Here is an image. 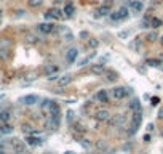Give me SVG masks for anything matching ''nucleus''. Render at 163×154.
Returning a JSON list of instances; mask_svg holds the SVG:
<instances>
[{"label":"nucleus","mask_w":163,"mask_h":154,"mask_svg":"<svg viewBox=\"0 0 163 154\" xmlns=\"http://www.w3.org/2000/svg\"><path fill=\"white\" fill-rule=\"evenodd\" d=\"M128 8H131L134 13H141L142 10H144V3L141 2V0H131V2H128Z\"/></svg>","instance_id":"nucleus-8"},{"label":"nucleus","mask_w":163,"mask_h":154,"mask_svg":"<svg viewBox=\"0 0 163 154\" xmlns=\"http://www.w3.org/2000/svg\"><path fill=\"white\" fill-rule=\"evenodd\" d=\"M147 130H149V132H152V130H154V124H149L147 125Z\"/></svg>","instance_id":"nucleus-39"},{"label":"nucleus","mask_w":163,"mask_h":154,"mask_svg":"<svg viewBox=\"0 0 163 154\" xmlns=\"http://www.w3.org/2000/svg\"><path fill=\"white\" fill-rule=\"evenodd\" d=\"M128 15H130V8L125 5V6H120L117 11L110 13V19L112 21H123V19L128 18Z\"/></svg>","instance_id":"nucleus-3"},{"label":"nucleus","mask_w":163,"mask_h":154,"mask_svg":"<svg viewBox=\"0 0 163 154\" xmlns=\"http://www.w3.org/2000/svg\"><path fill=\"white\" fill-rule=\"evenodd\" d=\"M26 141H27V145H30V146H39L40 143H42V140L40 138H37V136H27L26 138Z\"/></svg>","instance_id":"nucleus-19"},{"label":"nucleus","mask_w":163,"mask_h":154,"mask_svg":"<svg viewBox=\"0 0 163 154\" xmlns=\"http://www.w3.org/2000/svg\"><path fill=\"white\" fill-rule=\"evenodd\" d=\"M162 24H163V23H162V19H158V18H150V27L157 29V27H160Z\"/></svg>","instance_id":"nucleus-22"},{"label":"nucleus","mask_w":163,"mask_h":154,"mask_svg":"<svg viewBox=\"0 0 163 154\" xmlns=\"http://www.w3.org/2000/svg\"><path fill=\"white\" fill-rule=\"evenodd\" d=\"M107 15H109V6L107 5L101 6V8L98 10V16H107Z\"/></svg>","instance_id":"nucleus-23"},{"label":"nucleus","mask_w":163,"mask_h":154,"mask_svg":"<svg viewBox=\"0 0 163 154\" xmlns=\"http://www.w3.org/2000/svg\"><path fill=\"white\" fill-rule=\"evenodd\" d=\"M24 10H18V11H16V16H18V18H21V16H24Z\"/></svg>","instance_id":"nucleus-34"},{"label":"nucleus","mask_w":163,"mask_h":154,"mask_svg":"<svg viewBox=\"0 0 163 154\" xmlns=\"http://www.w3.org/2000/svg\"><path fill=\"white\" fill-rule=\"evenodd\" d=\"M128 106H130V109H131L133 112H141V101H139L138 98H133V100L130 101V104H128Z\"/></svg>","instance_id":"nucleus-16"},{"label":"nucleus","mask_w":163,"mask_h":154,"mask_svg":"<svg viewBox=\"0 0 163 154\" xmlns=\"http://www.w3.org/2000/svg\"><path fill=\"white\" fill-rule=\"evenodd\" d=\"M67 114H69V116H67V121H69V122H72V119H74V112H72V111H69Z\"/></svg>","instance_id":"nucleus-35"},{"label":"nucleus","mask_w":163,"mask_h":154,"mask_svg":"<svg viewBox=\"0 0 163 154\" xmlns=\"http://www.w3.org/2000/svg\"><path fill=\"white\" fill-rule=\"evenodd\" d=\"M50 104H51V101H50V100H45V101L42 103V109H43V111H45V109H50Z\"/></svg>","instance_id":"nucleus-31"},{"label":"nucleus","mask_w":163,"mask_h":154,"mask_svg":"<svg viewBox=\"0 0 163 154\" xmlns=\"http://www.w3.org/2000/svg\"><path fill=\"white\" fill-rule=\"evenodd\" d=\"M106 76H107V80H115V79H117V72H114V71H107Z\"/></svg>","instance_id":"nucleus-26"},{"label":"nucleus","mask_w":163,"mask_h":154,"mask_svg":"<svg viewBox=\"0 0 163 154\" xmlns=\"http://www.w3.org/2000/svg\"><path fill=\"white\" fill-rule=\"evenodd\" d=\"M128 95H131V88H126V87H114L110 90V97L114 98V100H118V101L125 100Z\"/></svg>","instance_id":"nucleus-1"},{"label":"nucleus","mask_w":163,"mask_h":154,"mask_svg":"<svg viewBox=\"0 0 163 154\" xmlns=\"http://www.w3.org/2000/svg\"><path fill=\"white\" fill-rule=\"evenodd\" d=\"M0 133H2V135L13 133V125L11 124H2V122H0Z\"/></svg>","instance_id":"nucleus-17"},{"label":"nucleus","mask_w":163,"mask_h":154,"mask_svg":"<svg viewBox=\"0 0 163 154\" xmlns=\"http://www.w3.org/2000/svg\"><path fill=\"white\" fill-rule=\"evenodd\" d=\"M130 34H131L130 29H125V31H120V32L117 34V37L120 40H125V39H128V37H130Z\"/></svg>","instance_id":"nucleus-21"},{"label":"nucleus","mask_w":163,"mask_h":154,"mask_svg":"<svg viewBox=\"0 0 163 154\" xmlns=\"http://www.w3.org/2000/svg\"><path fill=\"white\" fill-rule=\"evenodd\" d=\"M10 50H11V40L6 39V37H2L0 39V58L2 60H8Z\"/></svg>","instance_id":"nucleus-2"},{"label":"nucleus","mask_w":163,"mask_h":154,"mask_svg":"<svg viewBox=\"0 0 163 154\" xmlns=\"http://www.w3.org/2000/svg\"><path fill=\"white\" fill-rule=\"evenodd\" d=\"M45 18L46 19H61L63 18V11L58 8H51L48 13H45Z\"/></svg>","instance_id":"nucleus-10"},{"label":"nucleus","mask_w":163,"mask_h":154,"mask_svg":"<svg viewBox=\"0 0 163 154\" xmlns=\"http://www.w3.org/2000/svg\"><path fill=\"white\" fill-rule=\"evenodd\" d=\"M56 71H58V67H56V66H46V67H45V74H46L48 77L51 76V74H54Z\"/></svg>","instance_id":"nucleus-24"},{"label":"nucleus","mask_w":163,"mask_h":154,"mask_svg":"<svg viewBox=\"0 0 163 154\" xmlns=\"http://www.w3.org/2000/svg\"><path fill=\"white\" fill-rule=\"evenodd\" d=\"M98 45H99V42H98L96 39H90V40H88V47H90V48H96Z\"/></svg>","instance_id":"nucleus-27"},{"label":"nucleus","mask_w":163,"mask_h":154,"mask_svg":"<svg viewBox=\"0 0 163 154\" xmlns=\"http://www.w3.org/2000/svg\"><path fill=\"white\" fill-rule=\"evenodd\" d=\"M162 43H163V37H162Z\"/></svg>","instance_id":"nucleus-44"},{"label":"nucleus","mask_w":163,"mask_h":154,"mask_svg":"<svg viewBox=\"0 0 163 154\" xmlns=\"http://www.w3.org/2000/svg\"><path fill=\"white\" fill-rule=\"evenodd\" d=\"M141 122H142V112H133L131 125H130V135H134L138 132V128L141 127Z\"/></svg>","instance_id":"nucleus-4"},{"label":"nucleus","mask_w":163,"mask_h":154,"mask_svg":"<svg viewBox=\"0 0 163 154\" xmlns=\"http://www.w3.org/2000/svg\"><path fill=\"white\" fill-rule=\"evenodd\" d=\"M147 39L150 40V42H154V40L157 39V34H155V32H150V34H149V35H147Z\"/></svg>","instance_id":"nucleus-33"},{"label":"nucleus","mask_w":163,"mask_h":154,"mask_svg":"<svg viewBox=\"0 0 163 154\" xmlns=\"http://www.w3.org/2000/svg\"><path fill=\"white\" fill-rule=\"evenodd\" d=\"M22 132H24V133H32L34 130H32V127H30L29 124H24V125H22Z\"/></svg>","instance_id":"nucleus-29"},{"label":"nucleus","mask_w":163,"mask_h":154,"mask_svg":"<svg viewBox=\"0 0 163 154\" xmlns=\"http://www.w3.org/2000/svg\"><path fill=\"white\" fill-rule=\"evenodd\" d=\"M2 16H3V13H2V11H0V21H2Z\"/></svg>","instance_id":"nucleus-41"},{"label":"nucleus","mask_w":163,"mask_h":154,"mask_svg":"<svg viewBox=\"0 0 163 154\" xmlns=\"http://www.w3.org/2000/svg\"><path fill=\"white\" fill-rule=\"evenodd\" d=\"M70 82H72V76L67 74V76H63L59 80H58V85H59V87H64V85H69Z\"/></svg>","instance_id":"nucleus-18"},{"label":"nucleus","mask_w":163,"mask_h":154,"mask_svg":"<svg viewBox=\"0 0 163 154\" xmlns=\"http://www.w3.org/2000/svg\"><path fill=\"white\" fill-rule=\"evenodd\" d=\"M11 121V112L8 109H0V122L2 124H10Z\"/></svg>","instance_id":"nucleus-14"},{"label":"nucleus","mask_w":163,"mask_h":154,"mask_svg":"<svg viewBox=\"0 0 163 154\" xmlns=\"http://www.w3.org/2000/svg\"><path fill=\"white\" fill-rule=\"evenodd\" d=\"M39 100H40V98L37 97V95H26L21 101L24 103V104H27V106H34V104H37V103H39Z\"/></svg>","instance_id":"nucleus-12"},{"label":"nucleus","mask_w":163,"mask_h":154,"mask_svg":"<svg viewBox=\"0 0 163 154\" xmlns=\"http://www.w3.org/2000/svg\"><path fill=\"white\" fill-rule=\"evenodd\" d=\"M40 3H42V0H29L30 6H37V5H40Z\"/></svg>","instance_id":"nucleus-32"},{"label":"nucleus","mask_w":163,"mask_h":154,"mask_svg":"<svg viewBox=\"0 0 163 154\" xmlns=\"http://www.w3.org/2000/svg\"><path fill=\"white\" fill-rule=\"evenodd\" d=\"M94 119L99 122H107L109 119H110V112H109L107 109H98L96 114H94Z\"/></svg>","instance_id":"nucleus-7"},{"label":"nucleus","mask_w":163,"mask_h":154,"mask_svg":"<svg viewBox=\"0 0 163 154\" xmlns=\"http://www.w3.org/2000/svg\"><path fill=\"white\" fill-rule=\"evenodd\" d=\"M158 103V98H152V104H157Z\"/></svg>","instance_id":"nucleus-40"},{"label":"nucleus","mask_w":163,"mask_h":154,"mask_svg":"<svg viewBox=\"0 0 163 154\" xmlns=\"http://www.w3.org/2000/svg\"><path fill=\"white\" fill-rule=\"evenodd\" d=\"M48 114H50V119H59L61 117V108L56 101H51L50 109H48Z\"/></svg>","instance_id":"nucleus-5"},{"label":"nucleus","mask_w":163,"mask_h":154,"mask_svg":"<svg viewBox=\"0 0 163 154\" xmlns=\"http://www.w3.org/2000/svg\"><path fill=\"white\" fill-rule=\"evenodd\" d=\"M109 124H110V125H115V127H120V125H123V124H125V116L117 114L115 117L109 119Z\"/></svg>","instance_id":"nucleus-13"},{"label":"nucleus","mask_w":163,"mask_h":154,"mask_svg":"<svg viewBox=\"0 0 163 154\" xmlns=\"http://www.w3.org/2000/svg\"><path fill=\"white\" fill-rule=\"evenodd\" d=\"M66 154H75V153H66Z\"/></svg>","instance_id":"nucleus-43"},{"label":"nucleus","mask_w":163,"mask_h":154,"mask_svg":"<svg viewBox=\"0 0 163 154\" xmlns=\"http://www.w3.org/2000/svg\"><path fill=\"white\" fill-rule=\"evenodd\" d=\"M94 55H96V53H91V55H90V56L83 58V60H82V61H80V64H79V66H85V64H88V63H90V60H91V58H93V56H94Z\"/></svg>","instance_id":"nucleus-25"},{"label":"nucleus","mask_w":163,"mask_h":154,"mask_svg":"<svg viewBox=\"0 0 163 154\" xmlns=\"http://www.w3.org/2000/svg\"><path fill=\"white\" fill-rule=\"evenodd\" d=\"M77 56H79V50H77V48H69L66 51V61L69 64H72L74 61L77 60Z\"/></svg>","instance_id":"nucleus-9"},{"label":"nucleus","mask_w":163,"mask_h":154,"mask_svg":"<svg viewBox=\"0 0 163 154\" xmlns=\"http://www.w3.org/2000/svg\"><path fill=\"white\" fill-rule=\"evenodd\" d=\"M74 13H75V6L72 5V3H66L63 8V16H66V18H72Z\"/></svg>","instance_id":"nucleus-11"},{"label":"nucleus","mask_w":163,"mask_h":154,"mask_svg":"<svg viewBox=\"0 0 163 154\" xmlns=\"http://www.w3.org/2000/svg\"><path fill=\"white\" fill-rule=\"evenodd\" d=\"M158 119H163V106L158 109Z\"/></svg>","instance_id":"nucleus-37"},{"label":"nucleus","mask_w":163,"mask_h":154,"mask_svg":"<svg viewBox=\"0 0 163 154\" xmlns=\"http://www.w3.org/2000/svg\"><path fill=\"white\" fill-rule=\"evenodd\" d=\"M72 40H74V34L66 31V42H72Z\"/></svg>","instance_id":"nucleus-30"},{"label":"nucleus","mask_w":163,"mask_h":154,"mask_svg":"<svg viewBox=\"0 0 163 154\" xmlns=\"http://www.w3.org/2000/svg\"><path fill=\"white\" fill-rule=\"evenodd\" d=\"M54 24L53 23H40L39 26H37V31L39 32H42V34H51V32H54Z\"/></svg>","instance_id":"nucleus-6"},{"label":"nucleus","mask_w":163,"mask_h":154,"mask_svg":"<svg viewBox=\"0 0 163 154\" xmlns=\"http://www.w3.org/2000/svg\"><path fill=\"white\" fill-rule=\"evenodd\" d=\"M149 66H160V60H147Z\"/></svg>","instance_id":"nucleus-28"},{"label":"nucleus","mask_w":163,"mask_h":154,"mask_svg":"<svg viewBox=\"0 0 163 154\" xmlns=\"http://www.w3.org/2000/svg\"><path fill=\"white\" fill-rule=\"evenodd\" d=\"M0 154H8V153H6V151H0Z\"/></svg>","instance_id":"nucleus-42"},{"label":"nucleus","mask_w":163,"mask_h":154,"mask_svg":"<svg viewBox=\"0 0 163 154\" xmlns=\"http://www.w3.org/2000/svg\"><path fill=\"white\" fill-rule=\"evenodd\" d=\"M58 77H59L58 74H53V76H50V77H48V80H58Z\"/></svg>","instance_id":"nucleus-36"},{"label":"nucleus","mask_w":163,"mask_h":154,"mask_svg":"<svg viewBox=\"0 0 163 154\" xmlns=\"http://www.w3.org/2000/svg\"><path fill=\"white\" fill-rule=\"evenodd\" d=\"M90 71L93 74H103V72H106V67H104V64H96V66H93Z\"/></svg>","instance_id":"nucleus-20"},{"label":"nucleus","mask_w":163,"mask_h":154,"mask_svg":"<svg viewBox=\"0 0 163 154\" xmlns=\"http://www.w3.org/2000/svg\"><path fill=\"white\" fill-rule=\"evenodd\" d=\"M98 148H99V149H103V148H106V143H98Z\"/></svg>","instance_id":"nucleus-38"},{"label":"nucleus","mask_w":163,"mask_h":154,"mask_svg":"<svg viewBox=\"0 0 163 154\" xmlns=\"http://www.w3.org/2000/svg\"><path fill=\"white\" fill-rule=\"evenodd\" d=\"M96 100L101 103H109V92L107 90H99L96 93Z\"/></svg>","instance_id":"nucleus-15"}]
</instances>
